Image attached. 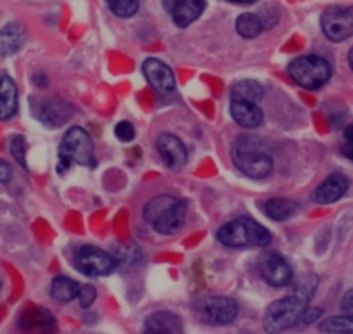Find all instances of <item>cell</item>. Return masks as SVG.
<instances>
[{
  "mask_svg": "<svg viewBox=\"0 0 353 334\" xmlns=\"http://www.w3.org/2000/svg\"><path fill=\"white\" fill-rule=\"evenodd\" d=\"M142 71H144L145 80L158 94L170 95L175 92V75L168 64L156 59V57H149L142 64Z\"/></svg>",
  "mask_w": 353,
  "mask_h": 334,
  "instance_id": "obj_12",
  "label": "cell"
},
{
  "mask_svg": "<svg viewBox=\"0 0 353 334\" xmlns=\"http://www.w3.org/2000/svg\"><path fill=\"white\" fill-rule=\"evenodd\" d=\"M73 163L90 168L96 166L92 139L80 127H71L59 144V170H68Z\"/></svg>",
  "mask_w": 353,
  "mask_h": 334,
  "instance_id": "obj_5",
  "label": "cell"
},
{
  "mask_svg": "<svg viewBox=\"0 0 353 334\" xmlns=\"http://www.w3.org/2000/svg\"><path fill=\"white\" fill-rule=\"evenodd\" d=\"M9 149H11L12 158H14L19 165L25 166L26 168V144H25V139H23V135H19V134L12 135V139L9 141Z\"/></svg>",
  "mask_w": 353,
  "mask_h": 334,
  "instance_id": "obj_27",
  "label": "cell"
},
{
  "mask_svg": "<svg viewBox=\"0 0 353 334\" xmlns=\"http://www.w3.org/2000/svg\"><path fill=\"white\" fill-rule=\"evenodd\" d=\"M230 117L239 127L256 128L263 121V111L258 104L244 101H230Z\"/></svg>",
  "mask_w": 353,
  "mask_h": 334,
  "instance_id": "obj_16",
  "label": "cell"
},
{
  "mask_svg": "<svg viewBox=\"0 0 353 334\" xmlns=\"http://www.w3.org/2000/svg\"><path fill=\"white\" fill-rule=\"evenodd\" d=\"M106 2L111 11L120 18H132L137 14L139 6H141L139 0H106Z\"/></svg>",
  "mask_w": 353,
  "mask_h": 334,
  "instance_id": "obj_26",
  "label": "cell"
},
{
  "mask_svg": "<svg viewBox=\"0 0 353 334\" xmlns=\"http://www.w3.org/2000/svg\"><path fill=\"white\" fill-rule=\"evenodd\" d=\"M216 239L227 248L234 250H251V248L269 246L272 236L263 226L253 218H236L222 226L216 233Z\"/></svg>",
  "mask_w": 353,
  "mask_h": 334,
  "instance_id": "obj_3",
  "label": "cell"
},
{
  "mask_svg": "<svg viewBox=\"0 0 353 334\" xmlns=\"http://www.w3.org/2000/svg\"><path fill=\"white\" fill-rule=\"evenodd\" d=\"M232 161L241 173L254 180L269 177L274 170V159L269 148L256 137L243 135L232 146Z\"/></svg>",
  "mask_w": 353,
  "mask_h": 334,
  "instance_id": "obj_2",
  "label": "cell"
},
{
  "mask_svg": "<svg viewBox=\"0 0 353 334\" xmlns=\"http://www.w3.org/2000/svg\"><path fill=\"white\" fill-rule=\"evenodd\" d=\"M114 135L118 137V141L121 142H130L135 137V128L130 121H120V124L114 127Z\"/></svg>",
  "mask_w": 353,
  "mask_h": 334,
  "instance_id": "obj_29",
  "label": "cell"
},
{
  "mask_svg": "<svg viewBox=\"0 0 353 334\" xmlns=\"http://www.w3.org/2000/svg\"><path fill=\"white\" fill-rule=\"evenodd\" d=\"M35 115L46 127L57 128L63 127L73 117V106L59 97L43 99L37 104Z\"/></svg>",
  "mask_w": 353,
  "mask_h": 334,
  "instance_id": "obj_11",
  "label": "cell"
},
{
  "mask_svg": "<svg viewBox=\"0 0 353 334\" xmlns=\"http://www.w3.org/2000/svg\"><path fill=\"white\" fill-rule=\"evenodd\" d=\"M258 271L261 279L272 288H286L293 282V268L284 257L274 251H267L260 257Z\"/></svg>",
  "mask_w": 353,
  "mask_h": 334,
  "instance_id": "obj_10",
  "label": "cell"
},
{
  "mask_svg": "<svg viewBox=\"0 0 353 334\" xmlns=\"http://www.w3.org/2000/svg\"><path fill=\"white\" fill-rule=\"evenodd\" d=\"M188 203L172 194H159L144 206V220L156 233L173 236L184 227Z\"/></svg>",
  "mask_w": 353,
  "mask_h": 334,
  "instance_id": "obj_1",
  "label": "cell"
},
{
  "mask_svg": "<svg viewBox=\"0 0 353 334\" xmlns=\"http://www.w3.org/2000/svg\"><path fill=\"white\" fill-rule=\"evenodd\" d=\"M261 99H263V87L256 80H241L230 88V101H244L258 104Z\"/></svg>",
  "mask_w": 353,
  "mask_h": 334,
  "instance_id": "obj_22",
  "label": "cell"
},
{
  "mask_svg": "<svg viewBox=\"0 0 353 334\" xmlns=\"http://www.w3.org/2000/svg\"><path fill=\"white\" fill-rule=\"evenodd\" d=\"M269 28L263 16L254 12H243L236 21V30L243 39H256L261 32Z\"/></svg>",
  "mask_w": 353,
  "mask_h": 334,
  "instance_id": "obj_23",
  "label": "cell"
},
{
  "mask_svg": "<svg viewBox=\"0 0 353 334\" xmlns=\"http://www.w3.org/2000/svg\"><path fill=\"white\" fill-rule=\"evenodd\" d=\"M348 179L343 173H331L312 194V199L317 204H331L341 199L348 190Z\"/></svg>",
  "mask_w": 353,
  "mask_h": 334,
  "instance_id": "obj_15",
  "label": "cell"
},
{
  "mask_svg": "<svg viewBox=\"0 0 353 334\" xmlns=\"http://www.w3.org/2000/svg\"><path fill=\"white\" fill-rule=\"evenodd\" d=\"M18 113V87L8 75L0 77V121L11 120Z\"/></svg>",
  "mask_w": 353,
  "mask_h": 334,
  "instance_id": "obj_17",
  "label": "cell"
},
{
  "mask_svg": "<svg viewBox=\"0 0 353 334\" xmlns=\"http://www.w3.org/2000/svg\"><path fill=\"white\" fill-rule=\"evenodd\" d=\"M26 39L21 23H9L0 30V57H8L18 52Z\"/></svg>",
  "mask_w": 353,
  "mask_h": 334,
  "instance_id": "obj_18",
  "label": "cell"
},
{
  "mask_svg": "<svg viewBox=\"0 0 353 334\" xmlns=\"http://www.w3.org/2000/svg\"><path fill=\"white\" fill-rule=\"evenodd\" d=\"M156 149L163 163L170 170H182L188 165V148L179 137L172 134H161L156 139Z\"/></svg>",
  "mask_w": 353,
  "mask_h": 334,
  "instance_id": "obj_13",
  "label": "cell"
},
{
  "mask_svg": "<svg viewBox=\"0 0 353 334\" xmlns=\"http://www.w3.org/2000/svg\"><path fill=\"white\" fill-rule=\"evenodd\" d=\"M321 26L324 35L331 42H343L353 37V6L352 8H332L325 9L321 18Z\"/></svg>",
  "mask_w": 353,
  "mask_h": 334,
  "instance_id": "obj_9",
  "label": "cell"
},
{
  "mask_svg": "<svg viewBox=\"0 0 353 334\" xmlns=\"http://www.w3.org/2000/svg\"><path fill=\"white\" fill-rule=\"evenodd\" d=\"M74 267L88 277L110 275L117 268V260L97 246H81L74 255Z\"/></svg>",
  "mask_w": 353,
  "mask_h": 334,
  "instance_id": "obj_8",
  "label": "cell"
},
{
  "mask_svg": "<svg viewBox=\"0 0 353 334\" xmlns=\"http://www.w3.org/2000/svg\"><path fill=\"white\" fill-rule=\"evenodd\" d=\"M227 2H232V4H253L256 0H227Z\"/></svg>",
  "mask_w": 353,
  "mask_h": 334,
  "instance_id": "obj_34",
  "label": "cell"
},
{
  "mask_svg": "<svg viewBox=\"0 0 353 334\" xmlns=\"http://www.w3.org/2000/svg\"><path fill=\"white\" fill-rule=\"evenodd\" d=\"M308 303L310 302H307L301 296L293 295V293H290L286 298L270 303L265 310L263 320H261L263 331L267 334H279L298 326V320H300L301 313L305 312Z\"/></svg>",
  "mask_w": 353,
  "mask_h": 334,
  "instance_id": "obj_4",
  "label": "cell"
},
{
  "mask_svg": "<svg viewBox=\"0 0 353 334\" xmlns=\"http://www.w3.org/2000/svg\"><path fill=\"white\" fill-rule=\"evenodd\" d=\"M12 179V168L9 163H6L4 159H0V184H8Z\"/></svg>",
  "mask_w": 353,
  "mask_h": 334,
  "instance_id": "obj_32",
  "label": "cell"
},
{
  "mask_svg": "<svg viewBox=\"0 0 353 334\" xmlns=\"http://www.w3.org/2000/svg\"><path fill=\"white\" fill-rule=\"evenodd\" d=\"M300 210V204L288 197H274V199L265 201L263 213L276 222H286L293 218Z\"/></svg>",
  "mask_w": 353,
  "mask_h": 334,
  "instance_id": "obj_20",
  "label": "cell"
},
{
  "mask_svg": "<svg viewBox=\"0 0 353 334\" xmlns=\"http://www.w3.org/2000/svg\"><path fill=\"white\" fill-rule=\"evenodd\" d=\"M343 135H345V144H343L341 151L346 158L353 161V125L346 127L345 132H343Z\"/></svg>",
  "mask_w": 353,
  "mask_h": 334,
  "instance_id": "obj_31",
  "label": "cell"
},
{
  "mask_svg": "<svg viewBox=\"0 0 353 334\" xmlns=\"http://www.w3.org/2000/svg\"><path fill=\"white\" fill-rule=\"evenodd\" d=\"M322 313H324V310L322 308H310V306H307L305 308V312L301 313L300 320H298V326H310V324H315L319 319L322 317Z\"/></svg>",
  "mask_w": 353,
  "mask_h": 334,
  "instance_id": "obj_30",
  "label": "cell"
},
{
  "mask_svg": "<svg viewBox=\"0 0 353 334\" xmlns=\"http://www.w3.org/2000/svg\"><path fill=\"white\" fill-rule=\"evenodd\" d=\"M194 313L203 324L208 326H227L236 320L239 306L227 296H206L194 303Z\"/></svg>",
  "mask_w": 353,
  "mask_h": 334,
  "instance_id": "obj_7",
  "label": "cell"
},
{
  "mask_svg": "<svg viewBox=\"0 0 353 334\" xmlns=\"http://www.w3.org/2000/svg\"><path fill=\"white\" fill-rule=\"evenodd\" d=\"M163 8L172 16L173 23L181 28H188L203 14L205 0H163Z\"/></svg>",
  "mask_w": 353,
  "mask_h": 334,
  "instance_id": "obj_14",
  "label": "cell"
},
{
  "mask_svg": "<svg viewBox=\"0 0 353 334\" xmlns=\"http://www.w3.org/2000/svg\"><path fill=\"white\" fill-rule=\"evenodd\" d=\"M288 73L300 87L307 90H317L324 87L332 75L329 61L321 56H300L288 66Z\"/></svg>",
  "mask_w": 353,
  "mask_h": 334,
  "instance_id": "obj_6",
  "label": "cell"
},
{
  "mask_svg": "<svg viewBox=\"0 0 353 334\" xmlns=\"http://www.w3.org/2000/svg\"><path fill=\"white\" fill-rule=\"evenodd\" d=\"M319 331L324 334H353V315L327 317L319 324Z\"/></svg>",
  "mask_w": 353,
  "mask_h": 334,
  "instance_id": "obj_24",
  "label": "cell"
},
{
  "mask_svg": "<svg viewBox=\"0 0 353 334\" xmlns=\"http://www.w3.org/2000/svg\"><path fill=\"white\" fill-rule=\"evenodd\" d=\"M181 320L170 312H156L148 317L142 334H179Z\"/></svg>",
  "mask_w": 353,
  "mask_h": 334,
  "instance_id": "obj_19",
  "label": "cell"
},
{
  "mask_svg": "<svg viewBox=\"0 0 353 334\" xmlns=\"http://www.w3.org/2000/svg\"><path fill=\"white\" fill-rule=\"evenodd\" d=\"M341 310L346 315H353V289H350L341 299Z\"/></svg>",
  "mask_w": 353,
  "mask_h": 334,
  "instance_id": "obj_33",
  "label": "cell"
},
{
  "mask_svg": "<svg viewBox=\"0 0 353 334\" xmlns=\"http://www.w3.org/2000/svg\"><path fill=\"white\" fill-rule=\"evenodd\" d=\"M78 291H80V284L66 275H57L50 284V298L61 305L73 302L78 296Z\"/></svg>",
  "mask_w": 353,
  "mask_h": 334,
  "instance_id": "obj_21",
  "label": "cell"
},
{
  "mask_svg": "<svg viewBox=\"0 0 353 334\" xmlns=\"http://www.w3.org/2000/svg\"><path fill=\"white\" fill-rule=\"evenodd\" d=\"M96 288L90 284H85V286H80V291H78V302H80V305L83 306V308H88V306H92L94 302H96Z\"/></svg>",
  "mask_w": 353,
  "mask_h": 334,
  "instance_id": "obj_28",
  "label": "cell"
},
{
  "mask_svg": "<svg viewBox=\"0 0 353 334\" xmlns=\"http://www.w3.org/2000/svg\"><path fill=\"white\" fill-rule=\"evenodd\" d=\"M293 284V295L301 296L305 298L307 302H310L314 298L315 291H317V286H319V277L314 274H305L303 277L298 279L296 282H291Z\"/></svg>",
  "mask_w": 353,
  "mask_h": 334,
  "instance_id": "obj_25",
  "label": "cell"
},
{
  "mask_svg": "<svg viewBox=\"0 0 353 334\" xmlns=\"http://www.w3.org/2000/svg\"><path fill=\"white\" fill-rule=\"evenodd\" d=\"M348 64H350V68L353 70V47L350 49V54H348Z\"/></svg>",
  "mask_w": 353,
  "mask_h": 334,
  "instance_id": "obj_35",
  "label": "cell"
}]
</instances>
